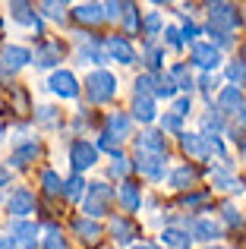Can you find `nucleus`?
Masks as SVG:
<instances>
[{
  "instance_id": "7c9ffc66",
  "label": "nucleus",
  "mask_w": 246,
  "mask_h": 249,
  "mask_svg": "<svg viewBox=\"0 0 246 249\" xmlns=\"http://www.w3.org/2000/svg\"><path fill=\"white\" fill-rule=\"evenodd\" d=\"M86 193H88V183H86L82 174H70L67 180H63V199L67 202H82Z\"/></svg>"
},
{
  "instance_id": "49530a36",
  "label": "nucleus",
  "mask_w": 246,
  "mask_h": 249,
  "mask_svg": "<svg viewBox=\"0 0 246 249\" xmlns=\"http://www.w3.org/2000/svg\"><path fill=\"white\" fill-rule=\"evenodd\" d=\"M171 110H174V114H180V117H190L193 114V95H177V98H174V104H171Z\"/></svg>"
},
{
  "instance_id": "6ab92c4d",
  "label": "nucleus",
  "mask_w": 246,
  "mask_h": 249,
  "mask_svg": "<svg viewBox=\"0 0 246 249\" xmlns=\"http://www.w3.org/2000/svg\"><path fill=\"white\" fill-rule=\"evenodd\" d=\"M136 152H148V155H167V136L161 129H142L136 136Z\"/></svg>"
},
{
  "instance_id": "a211bd4d",
  "label": "nucleus",
  "mask_w": 246,
  "mask_h": 249,
  "mask_svg": "<svg viewBox=\"0 0 246 249\" xmlns=\"http://www.w3.org/2000/svg\"><path fill=\"white\" fill-rule=\"evenodd\" d=\"M117 202H120V208L133 218L136 212H142V202H145V196H142V186L136 180H123L120 183V189H117Z\"/></svg>"
},
{
  "instance_id": "9d476101",
  "label": "nucleus",
  "mask_w": 246,
  "mask_h": 249,
  "mask_svg": "<svg viewBox=\"0 0 246 249\" xmlns=\"http://www.w3.org/2000/svg\"><path fill=\"white\" fill-rule=\"evenodd\" d=\"M133 170H139V177L152 183H161L167 174V155H148V152H136L133 155Z\"/></svg>"
},
{
  "instance_id": "6e6d98bb",
  "label": "nucleus",
  "mask_w": 246,
  "mask_h": 249,
  "mask_svg": "<svg viewBox=\"0 0 246 249\" xmlns=\"http://www.w3.org/2000/svg\"><path fill=\"white\" fill-rule=\"evenodd\" d=\"M205 249H230V246H205Z\"/></svg>"
},
{
  "instance_id": "5fc2aeb1",
  "label": "nucleus",
  "mask_w": 246,
  "mask_h": 249,
  "mask_svg": "<svg viewBox=\"0 0 246 249\" xmlns=\"http://www.w3.org/2000/svg\"><path fill=\"white\" fill-rule=\"evenodd\" d=\"M240 161H243V164H246V139L240 142Z\"/></svg>"
},
{
  "instance_id": "72a5a7b5",
  "label": "nucleus",
  "mask_w": 246,
  "mask_h": 249,
  "mask_svg": "<svg viewBox=\"0 0 246 249\" xmlns=\"http://www.w3.org/2000/svg\"><path fill=\"white\" fill-rule=\"evenodd\" d=\"M224 79H228V85H234V89H246V60H243V57L228 60V67H224Z\"/></svg>"
},
{
  "instance_id": "4468645a",
  "label": "nucleus",
  "mask_w": 246,
  "mask_h": 249,
  "mask_svg": "<svg viewBox=\"0 0 246 249\" xmlns=\"http://www.w3.org/2000/svg\"><path fill=\"white\" fill-rule=\"evenodd\" d=\"M107 231H111L114 243L117 246H136V237H139V224H136L129 214H114L107 221Z\"/></svg>"
},
{
  "instance_id": "a878e982",
  "label": "nucleus",
  "mask_w": 246,
  "mask_h": 249,
  "mask_svg": "<svg viewBox=\"0 0 246 249\" xmlns=\"http://www.w3.org/2000/svg\"><path fill=\"white\" fill-rule=\"evenodd\" d=\"M196 240L190 237V231H183V227L177 224H164V231H161V246L164 249H193Z\"/></svg>"
},
{
  "instance_id": "f704fd0d",
  "label": "nucleus",
  "mask_w": 246,
  "mask_h": 249,
  "mask_svg": "<svg viewBox=\"0 0 246 249\" xmlns=\"http://www.w3.org/2000/svg\"><path fill=\"white\" fill-rule=\"evenodd\" d=\"M218 82H221V76H218V73H202V76H199V82H196V89L202 91V98L209 101V107L215 104L218 91H221V89H218Z\"/></svg>"
},
{
  "instance_id": "f03ea898",
  "label": "nucleus",
  "mask_w": 246,
  "mask_h": 249,
  "mask_svg": "<svg viewBox=\"0 0 246 249\" xmlns=\"http://www.w3.org/2000/svg\"><path fill=\"white\" fill-rule=\"evenodd\" d=\"M117 76L111 73V70H88L86 82H82V91H86L88 104H107L114 101V95H117Z\"/></svg>"
},
{
  "instance_id": "c03bdc74",
  "label": "nucleus",
  "mask_w": 246,
  "mask_h": 249,
  "mask_svg": "<svg viewBox=\"0 0 246 249\" xmlns=\"http://www.w3.org/2000/svg\"><path fill=\"white\" fill-rule=\"evenodd\" d=\"M161 44H164V48H174V51L186 48V41H183V32H180L177 25H167V29H164V35H161Z\"/></svg>"
},
{
  "instance_id": "603ef678",
  "label": "nucleus",
  "mask_w": 246,
  "mask_h": 249,
  "mask_svg": "<svg viewBox=\"0 0 246 249\" xmlns=\"http://www.w3.org/2000/svg\"><path fill=\"white\" fill-rule=\"evenodd\" d=\"M0 249H19V246H16V240L6 233V237H0Z\"/></svg>"
},
{
  "instance_id": "1a4fd4ad",
  "label": "nucleus",
  "mask_w": 246,
  "mask_h": 249,
  "mask_svg": "<svg viewBox=\"0 0 246 249\" xmlns=\"http://www.w3.org/2000/svg\"><path fill=\"white\" fill-rule=\"evenodd\" d=\"M41 152H44V148H41L38 139H19L16 145H13L6 164H10V170H29L38 158H41Z\"/></svg>"
},
{
  "instance_id": "dca6fc26",
  "label": "nucleus",
  "mask_w": 246,
  "mask_h": 249,
  "mask_svg": "<svg viewBox=\"0 0 246 249\" xmlns=\"http://www.w3.org/2000/svg\"><path fill=\"white\" fill-rule=\"evenodd\" d=\"M105 129H107V133H111L117 142H126V139H133L136 120H133V114H126V110H107Z\"/></svg>"
},
{
  "instance_id": "39448f33",
  "label": "nucleus",
  "mask_w": 246,
  "mask_h": 249,
  "mask_svg": "<svg viewBox=\"0 0 246 249\" xmlns=\"http://www.w3.org/2000/svg\"><path fill=\"white\" fill-rule=\"evenodd\" d=\"M224 60V51H218L211 41H196L190 48V67L199 70V73H218Z\"/></svg>"
},
{
  "instance_id": "f3484780",
  "label": "nucleus",
  "mask_w": 246,
  "mask_h": 249,
  "mask_svg": "<svg viewBox=\"0 0 246 249\" xmlns=\"http://www.w3.org/2000/svg\"><path fill=\"white\" fill-rule=\"evenodd\" d=\"M243 104H246V98H243V89H234V85H224V89L218 91V98H215V104H211V107H215L221 117H237V110H240Z\"/></svg>"
},
{
  "instance_id": "423d86ee",
  "label": "nucleus",
  "mask_w": 246,
  "mask_h": 249,
  "mask_svg": "<svg viewBox=\"0 0 246 249\" xmlns=\"http://www.w3.org/2000/svg\"><path fill=\"white\" fill-rule=\"evenodd\" d=\"M44 85H48V91L57 95L60 101H76V98L82 95V85H79V79H76L73 70H54Z\"/></svg>"
},
{
  "instance_id": "8fccbe9b",
  "label": "nucleus",
  "mask_w": 246,
  "mask_h": 249,
  "mask_svg": "<svg viewBox=\"0 0 246 249\" xmlns=\"http://www.w3.org/2000/svg\"><path fill=\"white\" fill-rule=\"evenodd\" d=\"M234 123H237V133H246V104H243V107L240 110H237V117H234Z\"/></svg>"
},
{
  "instance_id": "4c0bfd02",
  "label": "nucleus",
  "mask_w": 246,
  "mask_h": 249,
  "mask_svg": "<svg viewBox=\"0 0 246 249\" xmlns=\"http://www.w3.org/2000/svg\"><path fill=\"white\" fill-rule=\"evenodd\" d=\"M211 199L209 189H196V193H183L180 196V208H186V212H199V208H205Z\"/></svg>"
},
{
  "instance_id": "412c9836",
  "label": "nucleus",
  "mask_w": 246,
  "mask_h": 249,
  "mask_svg": "<svg viewBox=\"0 0 246 249\" xmlns=\"http://www.w3.org/2000/svg\"><path fill=\"white\" fill-rule=\"evenodd\" d=\"M180 148H183V155L193 158V161H209L211 158L209 142H205L202 133H183V136H180Z\"/></svg>"
},
{
  "instance_id": "0eeeda50",
  "label": "nucleus",
  "mask_w": 246,
  "mask_h": 249,
  "mask_svg": "<svg viewBox=\"0 0 246 249\" xmlns=\"http://www.w3.org/2000/svg\"><path fill=\"white\" fill-rule=\"evenodd\" d=\"M70 155V167H73V174H86V170H92L95 164H98V148H95V142L88 139H73L67 148Z\"/></svg>"
},
{
  "instance_id": "f257e3e1",
  "label": "nucleus",
  "mask_w": 246,
  "mask_h": 249,
  "mask_svg": "<svg viewBox=\"0 0 246 249\" xmlns=\"http://www.w3.org/2000/svg\"><path fill=\"white\" fill-rule=\"evenodd\" d=\"M114 199H117V193H114V186L107 180H92L88 183V193L86 199H82V214L92 221H101L111 214V205Z\"/></svg>"
},
{
  "instance_id": "7ed1b4c3",
  "label": "nucleus",
  "mask_w": 246,
  "mask_h": 249,
  "mask_svg": "<svg viewBox=\"0 0 246 249\" xmlns=\"http://www.w3.org/2000/svg\"><path fill=\"white\" fill-rule=\"evenodd\" d=\"M205 10H209V25H205V32L234 35L243 25V16H240V6L237 3H205Z\"/></svg>"
},
{
  "instance_id": "4be33fe9",
  "label": "nucleus",
  "mask_w": 246,
  "mask_h": 249,
  "mask_svg": "<svg viewBox=\"0 0 246 249\" xmlns=\"http://www.w3.org/2000/svg\"><path fill=\"white\" fill-rule=\"evenodd\" d=\"M167 76H171L174 82H177V89H180V95H193L196 91V76H193V67H190V60H180V63H171L167 67Z\"/></svg>"
},
{
  "instance_id": "bb28decb",
  "label": "nucleus",
  "mask_w": 246,
  "mask_h": 249,
  "mask_svg": "<svg viewBox=\"0 0 246 249\" xmlns=\"http://www.w3.org/2000/svg\"><path fill=\"white\" fill-rule=\"evenodd\" d=\"M38 189H41V196H48V199H60L63 196V177L57 174L54 167H44L41 174H38Z\"/></svg>"
},
{
  "instance_id": "473e14b6",
  "label": "nucleus",
  "mask_w": 246,
  "mask_h": 249,
  "mask_svg": "<svg viewBox=\"0 0 246 249\" xmlns=\"http://www.w3.org/2000/svg\"><path fill=\"white\" fill-rule=\"evenodd\" d=\"M41 249H67V240H63V231L57 221H48L41 227Z\"/></svg>"
},
{
  "instance_id": "b1692460",
  "label": "nucleus",
  "mask_w": 246,
  "mask_h": 249,
  "mask_svg": "<svg viewBox=\"0 0 246 249\" xmlns=\"http://www.w3.org/2000/svg\"><path fill=\"white\" fill-rule=\"evenodd\" d=\"M63 60V44L60 41H41L35 51V67L38 70H54Z\"/></svg>"
},
{
  "instance_id": "2f4dec72",
  "label": "nucleus",
  "mask_w": 246,
  "mask_h": 249,
  "mask_svg": "<svg viewBox=\"0 0 246 249\" xmlns=\"http://www.w3.org/2000/svg\"><path fill=\"white\" fill-rule=\"evenodd\" d=\"M38 13H41L44 19H51V22H67V16H73V10H70L67 3H60V0H44V3H38Z\"/></svg>"
},
{
  "instance_id": "393cba45",
  "label": "nucleus",
  "mask_w": 246,
  "mask_h": 249,
  "mask_svg": "<svg viewBox=\"0 0 246 249\" xmlns=\"http://www.w3.org/2000/svg\"><path fill=\"white\" fill-rule=\"evenodd\" d=\"M164 57L167 48L158 41H145L142 44V63H145V73H164Z\"/></svg>"
},
{
  "instance_id": "4d7b16f0",
  "label": "nucleus",
  "mask_w": 246,
  "mask_h": 249,
  "mask_svg": "<svg viewBox=\"0 0 246 249\" xmlns=\"http://www.w3.org/2000/svg\"><path fill=\"white\" fill-rule=\"evenodd\" d=\"M240 51H243V60H246V44H243V48H240Z\"/></svg>"
},
{
  "instance_id": "09e8293b",
  "label": "nucleus",
  "mask_w": 246,
  "mask_h": 249,
  "mask_svg": "<svg viewBox=\"0 0 246 249\" xmlns=\"http://www.w3.org/2000/svg\"><path fill=\"white\" fill-rule=\"evenodd\" d=\"M13 98H16V107H19V114H22V110H29V95H25V91L19 89V85H13Z\"/></svg>"
},
{
  "instance_id": "de8ad7c7",
  "label": "nucleus",
  "mask_w": 246,
  "mask_h": 249,
  "mask_svg": "<svg viewBox=\"0 0 246 249\" xmlns=\"http://www.w3.org/2000/svg\"><path fill=\"white\" fill-rule=\"evenodd\" d=\"M123 13H126V3H120V0H111V3H105V16H107V22H120Z\"/></svg>"
},
{
  "instance_id": "ea45409f",
  "label": "nucleus",
  "mask_w": 246,
  "mask_h": 249,
  "mask_svg": "<svg viewBox=\"0 0 246 249\" xmlns=\"http://www.w3.org/2000/svg\"><path fill=\"white\" fill-rule=\"evenodd\" d=\"M129 170H133V161L126 158V152H120V155H114L111 158V167H107V174L114 177V180H129Z\"/></svg>"
},
{
  "instance_id": "c85d7f7f",
  "label": "nucleus",
  "mask_w": 246,
  "mask_h": 249,
  "mask_svg": "<svg viewBox=\"0 0 246 249\" xmlns=\"http://www.w3.org/2000/svg\"><path fill=\"white\" fill-rule=\"evenodd\" d=\"M133 120H139L142 126H148V123L158 120V101L155 98H136L133 95Z\"/></svg>"
},
{
  "instance_id": "864d4df0",
  "label": "nucleus",
  "mask_w": 246,
  "mask_h": 249,
  "mask_svg": "<svg viewBox=\"0 0 246 249\" xmlns=\"http://www.w3.org/2000/svg\"><path fill=\"white\" fill-rule=\"evenodd\" d=\"M129 249H161L158 243H152V240H139L136 246H129Z\"/></svg>"
},
{
  "instance_id": "79ce46f5",
  "label": "nucleus",
  "mask_w": 246,
  "mask_h": 249,
  "mask_svg": "<svg viewBox=\"0 0 246 249\" xmlns=\"http://www.w3.org/2000/svg\"><path fill=\"white\" fill-rule=\"evenodd\" d=\"M35 123L38 126H60V110L54 107V104H41L38 107V114H35Z\"/></svg>"
},
{
  "instance_id": "37998d69",
  "label": "nucleus",
  "mask_w": 246,
  "mask_h": 249,
  "mask_svg": "<svg viewBox=\"0 0 246 249\" xmlns=\"http://www.w3.org/2000/svg\"><path fill=\"white\" fill-rule=\"evenodd\" d=\"M95 148H98V152H107L111 158H114V155H120V152H123V148H120V142L114 139V136L107 133V129H101V133H98V139H95Z\"/></svg>"
},
{
  "instance_id": "c756f323",
  "label": "nucleus",
  "mask_w": 246,
  "mask_h": 249,
  "mask_svg": "<svg viewBox=\"0 0 246 249\" xmlns=\"http://www.w3.org/2000/svg\"><path fill=\"white\" fill-rule=\"evenodd\" d=\"M164 16H161L158 10H145L142 13V35H145V41H155L158 35H164Z\"/></svg>"
},
{
  "instance_id": "6e6552de",
  "label": "nucleus",
  "mask_w": 246,
  "mask_h": 249,
  "mask_svg": "<svg viewBox=\"0 0 246 249\" xmlns=\"http://www.w3.org/2000/svg\"><path fill=\"white\" fill-rule=\"evenodd\" d=\"M6 212L10 218H19V221H29V214L38 212V199L29 186H13L10 196H6Z\"/></svg>"
},
{
  "instance_id": "a18cd8bd",
  "label": "nucleus",
  "mask_w": 246,
  "mask_h": 249,
  "mask_svg": "<svg viewBox=\"0 0 246 249\" xmlns=\"http://www.w3.org/2000/svg\"><path fill=\"white\" fill-rule=\"evenodd\" d=\"M180 32H183V41L190 44V48L199 41V35H205V29H202V25H196L193 19H186V16H183V25H180Z\"/></svg>"
},
{
  "instance_id": "9b49d317",
  "label": "nucleus",
  "mask_w": 246,
  "mask_h": 249,
  "mask_svg": "<svg viewBox=\"0 0 246 249\" xmlns=\"http://www.w3.org/2000/svg\"><path fill=\"white\" fill-rule=\"evenodd\" d=\"M224 231H228V227L221 224V218H209V214L193 218V227H190L193 240H196V243H205V246H215L218 240L224 237Z\"/></svg>"
},
{
  "instance_id": "2eb2a0df",
  "label": "nucleus",
  "mask_w": 246,
  "mask_h": 249,
  "mask_svg": "<svg viewBox=\"0 0 246 249\" xmlns=\"http://www.w3.org/2000/svg\"><path fill=\"white\" fill-rule=\"evenodd\" d=\"M105 48H107V57L117 60V63H123V67H133V63L139 60V54H136L133 41H129L126 35H107L105 38Z\"/></svg>"
},
{
  "instance_id": "c9c22d12",
  "label": "nucleus",
  "mask_w": 246,
  "mask_h": 249,
  "mask_svg": "<svg viewBox=\"0 0 246 249\" xmlns=\"http://www.w3.org/2000/svg\"><path fill=\"white\" fill-rule=\"evenodd\" d=\"M158 123H161V133H164V136H177V139H180V136L186 133V129H183V117L174 114V110H164V114L158 117Z\"/></svg>"
},
{
  "instance_id": "5701e85b",
  "label": "nucleus",
  "mask_w": 246,
  "mask_h": 249,
  "mask_svg": "<svg viewBox=\"0 0 246 249\" xmlns=\"http://www.w3.org/2000/svg\"><path fill=\"white\" fill-rule=\"evenodd\" d=\"M73 233L82 240V243H98L101 237H105V224L101 221H92V218H86V214H79V218H73Z\"/></svg>"
},
{
  "instance_id": "e433bc0d",
  "label": "nucleus",
  "mask_w": 246,
  "mask_h": 249,
  "mask_svg": "<svg viewBox=\"0 0 246 249\" xmlns=\"http://www.w3.org/2000/svg\"><path fill=\"white\" fill-rule=\"evenodd\" d=\"M221 224H224V227H230V231H240V227L246 224L243 212L234 205V202H221Z\"/></svg>"
},
{
  "instance_id": "cd10ccee",
  "label": "nucleus",
  "mask_w": 246,
  "mask_h": 249,
  "mask_svg": "<svg viewBox=\"0 0 246 249\" xmlns=\"http://www.w3.org/2000/svg\"><path fill=\"white\" fill-rule=\"evenodd\" d=\"M73 19H76V22H82V25H101V22H107L105 3H79V6H73Z\"/></svg>"
},
{
  "instance_id": "3c124183",
  "label": "nucleus",
  "mask_w": 246,
  "mask_h": 249,
  "mask_svg": "<svg viewBox=\"0 0 246 249\" xmlns=\"http://www.w3.org/2000/svg\"><path fill=\"white\" fill-rule=\"evenodd\" d=\"M10 180H13L10 167H3V164H0V189H3V186H10Z\"/></svg>"
},
{
  "instance_id": "20e7f679",
  "label": "nucleus",
  "mask_w": 246,
  "mask_h": 249,
  "mask_svg": "<svg viewBox=\"0 0 246 249\" xmlns=\"http://www.w3.org/2000/svg\"><path fill=\"white\" fill-rule=\"evenodd\" d=\"M29 63H35V54H32L25 44H3L0 48V76L10 79L19 70H25Z\"/></svg>"
},
{
  "instance_id": "f8f14e48",
  "label": "nucleus",
  "mask_w": 246,
  "mask_h": 249,
  "mask_svg": "<svg viewBox=\"0 0 246 249\" xmlns=\"http://www.w3.org/2000/svg\"><path fill=\"white\" fill-rule=\"evenodd\" d=\"M10 237L16 240L19 249H38V246H41V227H38L35 221L10 218Z\"/></svg>"
},
{
  "instance_id": "13d9d810",
  "label": "nucleus",
  "mask_w": 246,
  "mask_h": 249,
  "mask_svg": "<svg viewBox=\"0 0 246 249\" xmlns=\"http://www.w3.org/2000/svg\"><path fill=\"white\" fill-rule=\"evenodd\" d=\"M107 249H111V246H107Z\"/></svg>"
},
{
  "instance_id": "aec40b11",
  "label": "nucleus",
  "mask_w": 246,
  "mask_h": 249,
  "mask_svg": "<svg viewBox=\"0 0 246 249\" xmlns=\"http://www.w3.org/2000/svg\"><path fill=\"white\" fill-rule=\"evenodd\" d=\"M196 183H199V167H193V164H177L167 174V186L177 189V193H186V189H193Z\"/></svg>"
},
{
  "instance_id": "58836bf2",
  "label": "nucleus",
  "mask_w": 246,
  "mask_h": 249,
  "mask_svg": "<svg viewBox=\"0 0 246 249\" xmlns=\"http://www.w3.org/2000/svg\"><path fill=\"white\" fill-rule=\"evenodd\" d=\"M123 35H136V32H142V13H139V6L136 3H126V13H123Z\"/></svg>"
},
{
  "instance_id": "ddd939ff",
  "label": "nucleus",
  "mask_w": 246,
  "mask_h": 249,
  "mask_svg": "<svg viewBox=\"0 0 246 249\" xmlns=\"http://www.w3.org/2000/svg\"><path fill=\"white\" fill-rule=\"evenodd\" d=\"M6 10H10V19H13V22L25 25V29H35L38 35L44 32V22H48V19H44L41 13H38V6L25 3V0H16V3H10Z\"/></svg>"
},
{
  "instance_id": "a19ab883",
  "label": "nucleus",
  "mask_w": 246,
  "mask_h": 249,
  "mask_svg": "<svg viewBox=\"0 0 246 249\" xmlns=\"http://www.w3.org/2000/svg\"><path fill=\"white\" fill-rule=\"evenodd\" d=\"M177 95H180V89H177V82L167 76V70H164V73H158V91H155V98H158V101L164 98V101L174 104V98H177Z\"/></svg>"
}]
</instances>
